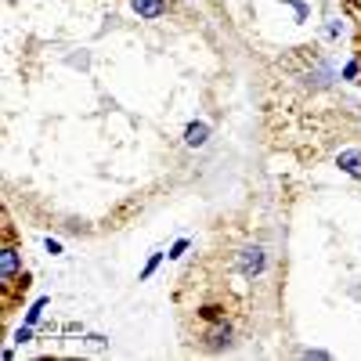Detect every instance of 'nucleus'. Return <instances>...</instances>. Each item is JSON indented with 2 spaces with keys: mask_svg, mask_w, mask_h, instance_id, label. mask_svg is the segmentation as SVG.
Segmentation results:
<instances>
[{
  "mask_svg": "<svg viewBox=\"0 0 361 361\" xmlns=\"http://www.w3.org/2000/svg\"><path fill=\"white\" fill-rule=\"evenodd\" d=\"M300 357H314V361H322V357H329V354H325V350H318V347H307Z\"/></svg>",
  "mask_w": 361,
  "mask_h": 361,
  "instance_id": "obj_15",
  "label": "nucleus"
},
{
  "mask_svg": "<svg viewBox=\"0 0 361 361\" xmlns=\"http://www.w3.org/2000/svg\"><path fill=\"white\" fill-rule=\"evenodd\" d=\"M336 166H340V173L361 180V148H343V152L336 156Z\"/></svg>",
  "mask_w": 361,
  "mask_h": 361,
  "instance_id": "obj_4",
  "label": "nucleus"
},
{
  "mask_svg": "<svg viewBox=\"0 0 361 361\" xmlns=\"http://www.w3.org/2000/svg\"><path fill=\"white\" fill-rule=\"evenodd\" d=\"M130 8H134V15L137 18H163L166 15V0H130Z\"/></svg>",
  "mask_w": 361,
  "mask_h": 361,
  "instance_id": "obj_5",
  "label": "nucleus"
},
{
  "mask_svg": "<svg viewBox=\"0 0 361 361\" xmlns=\"http://www.w3.org/2000/svg\"><path fill=\"white\" fill-rule=\"evenodd\" d=\"M29 340H33V325H22L18 333H15V343L22 347V343H29Z\"/></svg>",
  "mask_w": 361,
  "mask_h": 361,
  "instance_id": "obj_10",
  "label": "nucleus"
},
{
  "mask_svg": "<svg viewBox=\"0 0 361 361\" xmlns=\"http://www.w3.org/2000/svg\"><path fill=\"white\" fill-rule=\"evenodd\" d=\"M159 260H163V253H152V257H148V260H145V267H141V282L156 275V267H159Z\"/></svg>",
  "mask_w": 361,
  "mask_h": 361,
  "instance_id": "obj_8",
  "label": "nucleus"
},
{
  "mask_svg": "<svg viewBox=\"0 0 361 361\" xmlns=\"http://www.w3.org/2000/svg\"><path fill=\"white\" fill-rule=\"evenodd\" d=\"M264 267H267L264 246H243V253H238V275H246V279H257Z\"/></svg>",
  "mask_w": 361,
  "mask_h": 361,
  "instance_id": "obj_1",
  "label": "nucleus"
},
{
  "mask_svg": "<svg viewBox=\"0 0 361 361\" xmlns=\"http://www.w3.org/2000/svg\"><path fill=\"white\" fill-rule=\"evenodd\" d=\"M343 33V22H329L325 25V37H340Z\"/></svg>",
  "mask_w": 361,
  "mask_h": 361,
  "instance_id": "obj_14",
  "label": "nucleus"
},
{
  "mask_svg": "<svg viewBox=\"0 0 361 361\" xmlns=\"http://www.w3.org/2000/svg\"><path fill=\"white\" fill-rule=\"evenodd\" d=\"M185 250H188V238H177V243L170 246V253H166V257H170V260H180V257H185Z\"/></svg>",
  "mask_w": 361,
  "mask_h": 361,
  "instance_id": "obj_9",
  "label": "nucleus"
},
{
  "mask_svg": "<svg viewBox=\"0 0 361 361\" xmlns=\"http://www.w3.org/2000/svg\"><path fill=\"white\" fill-rule=\"evenodd\" d=\"M361 76V62H347L343 66V80H357Z\"/></svg>",
  "mask_w": 361,
  "mask_h": 361,
  "instance_id": "obj_11",
  "label": "nucleus"
},
{
  "mask_svg": "<svg viewBox=\"0 0 361 361\" xmlns=\"http://www.w3.org/2000/svg\"><path fill=\"white\" fill-rule=\"evenodd\" d=\"M44 311H47V296H40L37 304H33V307L25 311V325H37V322L44 318Z\"/></svg>",
  "mask_w": 361,
  "mask_h": 361,
  "instance_id": "obj_7",
  "label": "nucleus"
},
{
  "mask_svg": "<svg viewBox=\"0 0 361 361\" xmlns=\"http://www.w3.org/2000/svg\"><path fill=\"white\" fill-rule=\"evenodd\" d=\"M44 250H47L51 257H58V253H62V243H58V238H47V243H44Z\"/></svg>",
  "mask_w": 361,
  "mask_h": 361,
  "instance_id": "obj_13",
  "label": "nucleus"
},
{
  "mask_svg": "<svg viewBox=\"0 0 361 361\" xmlns=\"http://www.w3.org/2000/svg\"><path fill=\"white\" fill-rule=\"evenodd\" d=\"M286 4H293V8H296V18H300V22L307 18V4H304V0H286Z\"/></svg>",
  "mask_w": 361,
  "mask_h": 361,
  "instance_id": "obj_12",
  "label": "nucleus"
},
{
  "mask_svg": "<svg viewBox=\"0 0 361 361\" xmlns=\"http://www.w3.org/2000/svg\"><path fill=\"white\" fill-rule=\"evenodd\" d=\"M202 340H206V347H209V350H228V347H231V340H235V333H231V325H228V322H217V325L209 329V333H206Z\"/></svg>",
  "mask_w": 361,
  "mask_h": 361,
  "instance_id": "obj_3",
  "label": "nucleus"
},
{
  "mask_svg": "<svg viewBox=\"0 0 361 361\" xmlns=\"http://www.w3.org/2000/svg\"><path fill=\"white\" fill-rule=\"evenodd\" d=\"M18 275H22V253L8 243L4 250H0V282H4V286H15Z\"/></svg>",
  "mask_w": 361,
  "mask_h": 361,
  "instance_id": "obj_2",
  "label": "nucleus"
},
{
  "mask_svg": "<svg viewBox=\"0 0 361 361\" xmlns=\"http://www.w3.org/2000/svg\"><path fill=\"white\" fill-rule=\"evenodd\" d=\"M209 141V123H202V119H195V123L185 127V145L188 148H202Z\"/></svg>",
  "mask_w": 361,
  "mask_h": 361,
  "instance_id": "obj_6",
  "label": "nucleus"
}]
</instances>
